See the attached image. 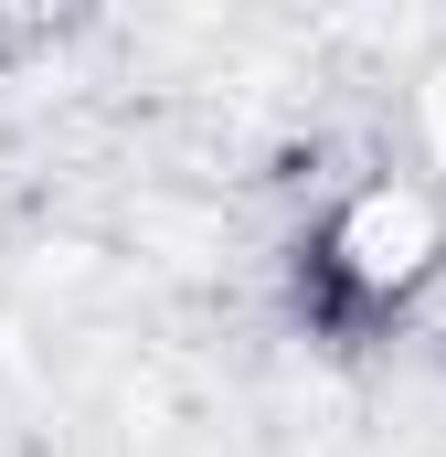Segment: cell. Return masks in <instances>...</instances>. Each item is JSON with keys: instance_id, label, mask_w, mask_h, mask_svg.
I'll list each match as a JSON object with an SVG mask.
<instances>
[{"instance_id": "obj_1", "label": "cell", "mask_w": 446, "mask_h": 457, "mask_svg": "<svg viewBox=\"0 0 446 457\" xmlns=\"http://www.w3.org/2000/svg\"><path fill=\"white\" fill-rule=\"evenodd\" d=\"M446 287V192L415 170H361L287 245V320L319 351H383Z\"/></svg>"}]
</instances>
